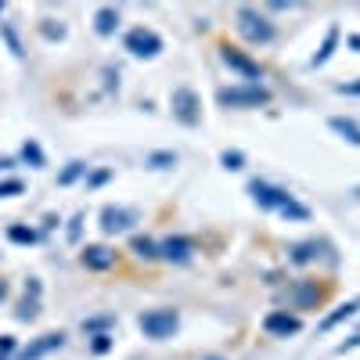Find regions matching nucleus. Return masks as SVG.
Returning <instances> with one entry per match:
<instances>
[{
	"mask_svg": "<svg viewBox=\"0 0 360 360\" xmlns=\"http://www.w3.org/2000/svg\"><path fill=\"white\" fill-rule=\"evenodd\" d=\"M349 47H356V51H360V37H349Z\"/></svg>",
	"mask_w": 360,
	"mask_h": 360,
	"instance_id": "c756f323",
	"label": "nucleus"
},
{
	"mask_svg": "<svg viewBox=\"0 0 360 360\" xmlns=\"http://www.w3.org/2000/svg\"><path fill=\"white\" fill-rule=\"evenodd\" d=\"M263 328H266L270 335H281V339H288V335H295L303 324H299V317H292L288 310H278V314H266Z\"/></svg>",
	"mask_w": 360,
	"mask_h": 360,
	"instance_id": "6e6552de",
	"label": "nucleus"
},
{
	"mask_svg": "<svg viewBox=\"0 0 360 360\" xmlns=\"http://www.w3.org/2000/svg\"><path fill=\"white\" fill-rule=\"evenodd\" d=\"M22 155H25L29 162H33V166H44V155H40V148H37L33 141H29V144L22 148Z\"/></svg>",
	"mask_w": 360,
	"mask_h": 360,
	"instance_id": "412c9836",
	"label": "nucleus"
},
{
	"mask_svg": "<svg viewBox=\"0 0 360 360\" xmlns=\"http://www.w3.org/2000/svg\"><path fill=\"white\" fill-rule=\"evenodd\" d=\"M213 360H217V356H213Z\"/></svg>",
	"mask_w": 360,
	"mask_h": 360,
	"instance_id": "2f4dec72",
	"label": "nucleus"
},
{
	"mask_svg": "<svg viewBox=\"0 0 360 360\" xmlns=\"http://www.w3.org/2000/svg\"><path fill=\"white\" fill-rule=\"evenodd\" d=\"M115 22H119V11H115V8H101V11H98V33L108 37L112 29H115Z\"/></svg>",
	"mask_w": 360,
	"mask_h": 360,
	"instance_id": "a211bd4d",
	"label": "nucleus"
},
{
	"mask_svg": "<svg viewBox=\"0 0 360 360\" xmlns=\"http://www.w3.org/2000/svg\"><path fill=\"white\" fill-rule=\"evenodd\" d=\"M8 238L18 245H33L37 242V231H29V227H8Z\"/></svg>",
	"mask_w": 360,
	"mask_h": 360,
	"instance_id": "6ab92c4d",
	"label": "nucleus"
},
{
	"mask_svg": "<svg viewBox=\"0 0 360 360\" xmlns=\"http://www.w3.org/2000/svg\"><path fill=\"white\" fill-rule=\"evenodd\" d=\"M335 44H339V29L332 25L328 29V37H324V44H321V51L314 54V65H324L328 58H332V51H335Z\"/></svg>",
	"mask_w": 360,
	"mask_h": 360,
	"instance_id": "2eb2a0df",
	"label": "nucleus"
},
{
	"mask_svg": "<svg viewBox=\"0 0 360 360\" xmlns=\"http://www.w3.org/2000/svg\"><path fill=\"white\" fill-rule=\"evenodd\" d=\"M79 173H83V162H69V166L62 169V176H58V184H72Z\"/></svg>",
	"mask_w": 360,
	"mask_h": 360,
	"instance_id": "aec40b11",
	"label": "nucleus"
},
{
	"mask_svg": "<svg viewBox=\"0 0 360 360\" xmlns=\"http://www.w3.org/2000/svg\"><path fill=\"white\" fill-rule=\"evenodd\" d=\"M159 256L169 259V263H184L191 256V242L188 238H166V242L159 245Z\"/></svg>",
	"mask_w": 360,
	"mask_h": 360,
	"instance_id": "f8f14e48",
	"label": "nucleus"
},
{
	"mask_svg": "<svg viewBox=\"0 0 360 360\" xmlns=\"http://www.w3.org/2000/svg\"><path fill=\"white\" fill-rule=\"evenodd\" d=\"M332 130H335V134H342L349 144H356V148H360V127H356V123H349V119L335 115V119H332Z\"/></svg>",
	"mask_w": 360,
	"mask_h": 360,
	"instance_id": "4468645a",
	"label": "nucleus"
},
{
	"mask_svg": "<svg viewBox=\"0 0 360 360\" xmlns=\"http://www.w3.org/2000/svg\"><path fill=\"white\" fill-rule=\"evenodd\" d=\"M11 195H22V180H4L0 184V198H11Z\"/></svg>",
	"mask_w": 360,
	"mask_h": 360,
	"instance_id": "4be33fe9",
	"label": "nucleus"
},
{
	"mask_svg": "<svg viewBox=\"0 0 360 360\" xmlns=\"http://www.w3.org/2000/svg\"><path fill=\"white\" fill-rule=\"evenodd\" d=\"M62 342H65V335H62V332H47V335H40L33 346H25V349H22V360H40L44 353L58 349Z\"/></svg>",
	"mask_w": 360,
	"mask_h": 360,
	"instance_id": "1a4fd4ad",
	"label": "nucleus"
},
{
	"mask_svg": "<svg viewBox=\"0 0 360 360\" xmlns=\"http://www.w3.org/2000/svg\"><path fill=\"white\" fill-rule=\"evenodd\" d=\"M238 33H242L245 40H252V44H270L274 40V25H270L263 15H256L252 8H242L238 11Z\"/></svg>",
	"mask_w": 360,
	"mask_h": 360,
	"instance_id": "f257e3e1",
	"label": "nucleus"
},
{
	"mask_svg": "<svg viewBox=\"0 0 360 360\" xmlns=\"http://www.w3.org/2000/svg\"><path fill=\"white\" fill-rule=\"evenodd\" d=\"M356 310H360V299H353V303H346V307H339L335 314H328V317L321 321V332H332V328H335L339 321H349V317H353Z\"/></svg>",
	"mask_w": 360,
	"mask_h": 360,
	"instance_id": "ddd939ff",
	"label": "nucleus"
},
{
	"mask_svg": "<svg viewBox=\"0 0 360 360\" xmlns=\"http://www.w3.org/2000/svg\"><path fill=\"white\" fill-rule=\"evenodd\" d=\"M356 335H360V332H356Z\"/></svg>",
	"mask_w": 360,
	"mask_h": 360,
	"instance_id": "473e14b6",
	"label": "nucleus"
},
{
	"mask_svg": "<svg viewBox=\"0 0 360 360\" xmlns=\"http://www.w3.org/2000/svg\"><path fill=\"white\" fill-rule=\"evenodd\" d=\"M108 349V335H98V342H94V353H105Z\"/></svg>",
	"mask_w": 360,
	"mask_h": 360,
	"instance_id": "bb28decb",
	"label": "nucleus"
},
{
	"mask_svg": "<svg viewBox=\"0 0 360 360\" xmlns=\"http://www.w3.org/2000/svg\"><path fill=\"white\" fill-rule=\"evenodd\" d=\"M314 303H321V288H317L314 281H307L303 288L295 292V307H303V310H307V307H314Z\"/></svg>",
	"mask_w": 360,
	"mask_h": 360,
	"instance_id": "dca6fc26",
	"label": "nucleus"
},
{
	"mask_svg": "<svg viewBox=\"0 0 360 360\" xmlns=\"http://www.w3.org/2000/svg\"><path fill=\"white\" fill-rule=\"evenodd\" d=\"M4 299H8V281L0 278V303H4Z\"/></svg>",
	"mask_w": 360,
	"mask_h": 360,
	"instance_id": "c85d7f7f",
	"label": "nucleus"
},
{
	"mask_svg": "<svg viewBox=\"0 0 360 360\" xmlns=\"http://www.w3.org/2000/svg\"><path fill=\"white\" fill-rule=\"evenodd\" d=\"M314 249H317V245H295V252H292V263H307V259L314 256Z\"/></svg>",
	"mask_w": 360,
	"mask_h": 360,
	"instance_id": "b1692460",
	"label": "nucleus"
},
{
	"mask_svg": "<svg viewBox=\"0 0 360 360\" xmlns=\"http://www.w3.org/2000/svg\"><path fill=\"white\" fill-rule=\"evenodd\" d=\"M141 332L148 339H169L176 332V314L173 310H148L141 317Z\"/></svg>",
	"mask_w": 360,
	"mask_h": 360,
	"instance_id": "7ed1b4c3",
	"label": "nucleus"
},
{
	"mask_svg": "<svg viewBox=\"0 0 360 360\" xmlns=\"http://www.w3.org/2000/svg\"><path fill=\"white\" fill-rule=\"evenodd\" d=\"M339 94H353V98H356V94H360V79H356V83H339Z\"/></svg>",
	"mask_w": 360,
	"mask_h": 360,
	"instance_id": "393cba45",
	"label": "nucleus"
},
{
	"mask_svg": "<svg viewBox=\"0 0 360 360\" xmlns=\"http://www.w3.org/2000/svg\"><path fill=\"white\" fill-rule=\"evenodd\" d=\"M173 112H176V119L180 123H198V98L191 94L188 86H180V90H173Z\"/></svg>",
	"mask_w": 360,
	"mask_h": 360,
	"instance_id": "0eeeda50",
	"label": "nucleus"
},
{
	"mask_svg": "<svg viewBox=\"0 0 360 360\" xmlns=\"http://www.w3.org/2000/svg\"><path fill=\"white\" fill-rule=\"evenodd\" d=\"M220 58L234 69V72H242L245 79H263V69L252 62L249 54H242V51H234V47H220Z\"/></svg>",
	"mask_w": 360,
	"mask_h": 360,
	"instance_id": "423d86ee",
	"label": "nucleus"
},
{
	"mask_svg": "<svg viewBox=\"0 0 360 360\" xmlns=\"http://www.w3.org/2000/svg\"><path fill=\"white\" fill-rule=\"evenodd\" d=\"M130 220H134V217L127 213V209H115V205H105V209H101V231H105V234L127 231Z\"/></svg>",
	"mask_w": 360,
	"mask_h": 360,
	"instance_id": "9b49d317",
	"label": "nucleus"
},
{
	"mask_svg": "<svg viewBox=\"0 0 360 360\" xmlns=\"http://www.w3.org/2000/svg\"><path fill=\"white\" fill-rule=\"evenodd\" d=\"M220 162H224L227 169H242V152H224Z\"/></svg>",
	"mask_w": 360,
	"mask_h": 360,
	"instance_id": "5701e85b",
	"label": "nucleus"
},
{
	"mask_svg": "<svg viewBox=\"0 0 360 360\" xmlns=\"http://www.w3.org/2000/svg\"><path fill=\"white\" fill-rule=\"evenodd\" d=\"M249 195H252L263 209H285V205L292 202L288 191H281V188H274V184H266V180H252V184H249Z\"/></svg>",
	"mask_w": 360,
	"mask_h": 360,
	"instance_id": "20e7f679",
	"label": "nucleus"
},
{
	"mask_svg": "<svg viewBox=\"0 0 360 360\" xmlns=\"http://www.w3.org/2000/svg\"><path fill=\"white\" fill-rule=\"evenodd\" d=\"M79 259H83V266H86V270H108V266L115 263V252H112V249H105V245H86Z\"/></svg>",
	"mask_w": 360,
	"mask_h": 360,
	"instance_id": "9d476101",
	"label": "nucleus"
},
{
	"mask_svg": "<svg viewBox=\"0 0 360 360\" xmlns=\"http://www.w3.org/2000/svg\"><path fill=\"white\" fill-rule=\"evenodd\" d=\"M166 162H176V155H152V166H166Z\"/></svg>",
	"mask_w": 360,
	"mask_h": 360,
	"instance_id": "a878e982",
	"label": "nucleus"
},
{
	"mask_svg": "<svg viewBox=\"0 0 360 360\" xmlns=\"http://www.w3.org/2000/svg\"><path fill=\"white\" fill-rule=\"evenodd\" d=\"M15 349V342H11V335H4V339H0V353H11Z\"/></svg>",
	"mask_w": 360,
	"mask_h": 360,
	"instance_id": "cd10ccee",
	"label": "nucleus"
},
{
	"mask_svg": "<svg viewBox=\"0 0 360 360\" xmlns=\"http://www.w3.org/2000/svg\"><path fill=\"white\" fill-rule=\"evenodd\" d=\"M127 51H134V54H141V58H152V54L162 51V40L152 33V29L137 25V29H130V33H127Z\"/></svg>",
	"mask_w": 360,
	"mask_h": 360,
	"instance_id": "39448f33",
	"label": "nucleus"
},
{
	"mask_svg": "<svg viewBox=\"0 0 360 360\" xmlns=\"http://www.w3.org/2000/svg\"><path fill=\"white\" fill-rule=\"evenodd\" d=\"M130 249H134L141 259H159V245L152 242V238H141V234H137L134 242H130Z\"/></svg>",
	"mask_w": 360,
	"mask_h": 360,
	"instance_id": "f3484780",
	"label": "nucleus"
},
{
	"mask_svg": "<svg viewBox=\"0 0 360 360\" xmlns=\"http://www.w3.org/2000/svg\"><path fill=\"white\" fill-rule=\"evenodd\" d=\"M220 105H231V108H238V105H249V108H256V105H266L270 101V94L259 86V83H252V86H227V90H220Z\"/></svg>",
	"mask_w": 360,
	"mask_h": 360,
	"instance_id": "f03ea898",
	"label": "nucleus"
},
{
	"mask_svg": "<svg viewBox=\"0 0 360 360\" xmlns=\"http://www.w3.org/2000/svg\"><path fill=\"white\" fill-rule=\"evenodd\" d=\"M0 11H4V4H0Z\"/></svg>",
	"mask_w": 360,
	"mask_h": 360,
	"instance_id": "7c9ffc66",
	"label": "nucleus"
}]
</instances>
